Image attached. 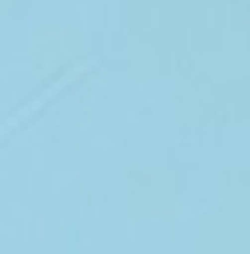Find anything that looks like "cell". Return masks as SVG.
Segmentation results:
<instances>
[{"instance_id":"6da1fadb","label":"cell","mask_w":250,"mask_h":254,"mask_svg":"<svg viewBox=\"0 0 250 254\" xmlns=\"http://www.w3.org/2000/svg\"><path fill=\"white\" fill-rule=\"evenodd\" d=\"M83 69H88V61H83V65H75V69H70V74H61V79H56V83L47 88V93H37V97H33V102H28V107H23V111H14V116H9V121H0V139H5V134H9V129H19V125L28 121V116H37V111H42V107H47V102L56 97V93H65V88H70V83H75V79H79V74H83Z\"/></svg>"}]
</instances>
